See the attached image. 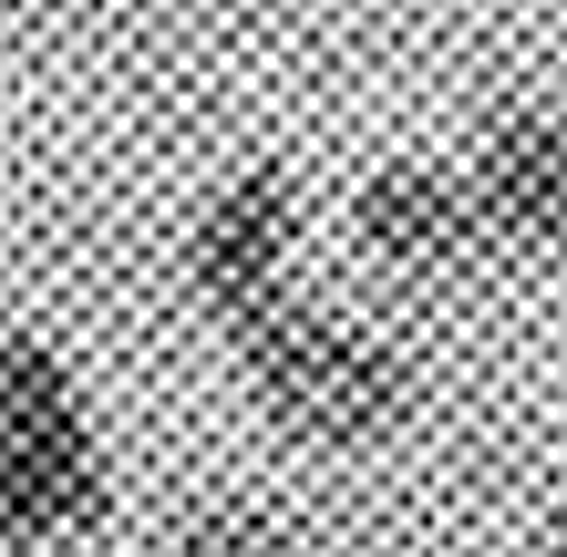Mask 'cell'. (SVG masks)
Masks as SVG:
<instances>
[{"instance_id": "6da1fadb", "label": "cell", "mask_w": 567, "mask_h": 557, "mask_svg": "<svg viewBox=\"0 0 567 557\" xmlns=\"http://www.w3.org/2000/svg\"><path fill=\"white\" fill-rule=\"evenodd\" d=\"M227 372L269 434L299 454H382L423 423V362L372 310H341L320 289H289L227 331Z\"/></svg>"}, {"instance_id": "5b68a950", "label": "cell", "mask_w": 567, "mask_h": 557, "mask_svg": "<svg viewBox=\"0 0 567 557\" xmlns=\"http://www.w3.org/2000/svg\"><path fill=\"white\" fill-rule=\"evenodd\" d=\"M464 186L495 258H567V114L557 104H495L464 145Z\"/></svg>"}, {"instance_id": "52a82bcc", "label": "cell", "mask_w": 567, "mask_h": 557, "mask_svg": "<svg viewBox=\"0 0 567 557\" xmlns=\"http://www.w3.org/2000/svg\"><path fill=\"white\" fill-rule=\"evenodd\" d=\"M537 557H567V506H547V527H537Z\"/></svg>"}, {"instance_id": "277c9868", "label": "cell", "mask_w": 567, "mask_h": 557, "mask_svg": "<svg viewBox=\"0 0 567 557\" xmlns=\"http://www.w3.org/2000/svg\"><path fill=\"white\" fill-rule=\"evenodd\" d=\"M341 227H351V248L372 258L382 279H413V289L495 269L475 186H464V166H433V155H382V166L341 196Z\"/></svg>"}, {"instance_id": "3957f363", "label": "cell", "mask_w": 567, "mask_h": 557, "mask_svg": "<svg viewBox=\"0 0 567 557\" xmlns=\"http://www.w3.org/2000/svg\"><path fill=\"white\" fill-rule=\"evenodd\" d=\"M299 258H310V196H299V176H279V166H248V176H227L207 207H196V227H186V300L207 310L217 341H227L269 300L310 289Z\"/></svg>"}, {"instance_id": "7a4b0ae2", "label": "cell", "mask_w": 567, "mask_h": 557, "mask_svg": "<svg viewBox=\"0 0 567 557\" xmlns=\"http://www.w3.org/2000/svg\"><path fill=\"white\" fill-rule=\"evenodd\" d=\"M114 527V444L52 331H0V557H73Z\"/></svg>"}, {"instance_id": "8992f818", "label": "cell", "mask_w": 567, "mask_h": 557, "mask_svg": "<svg viewBox=\"0 0 567 557\" xmlns=\"http://www.w3.org/2000/svg\"><path fill=\"white\" fill-rule=\"evenodd\" d=\"M155 557H310V547H299L269 506H196V516L165 527Z\"/></svg>"}]
</instances>
